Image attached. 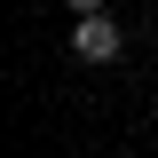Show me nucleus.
Here are the masks:
<instances>
[{"instance_id":"2","label":"nucleus","mask_w":158,"mask_h":158,"mask_svg":"<svg viewBox=\"0 0 158 158\" xmlns=\"http://www.w3.org/2000/svg\"><path fill=\"white\" fill-rule=\"evenodd\" d=\"M71 8H79V16H95V8H111V0H71Z\"/></svg>"},{"instance_id":"1","label":"nucleus","mask_w":158,"mask_h":158,"mask_svg":"<svg viewBox=\"0 0 158 158\" xmlns=\"http://www.w3.org/2000/svg\"><path fill=\"white\" fill-rule=\"evenodd\" d=\"M118 24H111V8H95V16H79V32H71V56L79 63H118Z\"/></svg>"}]
</instances>
